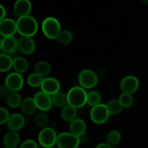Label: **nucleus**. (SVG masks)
<instances>
[{
	"label": "nucleus",
	"instance_id": "7c9ffc66",
	"mask_svg": "<svg viewBox=\"0 0 148 148\" xmlns=\"http://www.w3.org/2000/svg\"><path fill=\"white\" fill-rule=\"evenodd\" d=\"M73 39L72 33L69 30H63L59 33L57 40L62 45H67L72 42Z\"/></svg>",
	"mask_w": 148,
	"mask_h": 148
},
{
	"label": "nucleus",
	"instance_id": "4468645a",
	"mask_svg": "<svg viewBox=\"0 0 148 148\" xmlns=\"http://www.w3.org/2000/svg\"><path fill=\"white\" fill-rule=\"evenodd\" d=\"M17 32V23L10 18H4L0 22V34L2 37L14 36Z\"/></svg>",
	"mask_w": 148,
	"mask_h": 148
},
{
	"label": "nucleus",
	"instance_id": "bb28decb",
	"mask_svg": "<svg viewBox=\"0 0 148 148\" xmlns=\"http://www.w3.org/2000/svg\"><path fill=\"white\" fill-rule=\"evenodd\" d=\"M121 140V135L118 130H111L108 132L106 136V143L112 146L113 147H116L119 144Z\"/></svg>",
	"mask_w": 148,
	"mask_h": 148
},
{
	"label": "nucleus",
	"instance_id": "b1692460",
	"mask_svg": "<svg viewBox=\"0 0 148 148\" xmlns=\"http://www.w3.org/2000/svg\"><path fill=\"white\" fill-rule=\"evenodd\" d=\"M106 105L107 108L109 111L110 115L116 116L119 115L121 111H123L124 107L122 106L119 99H111L107 102Z\"/></svg>",
	"mask_w": 148,
	"mask_h": 148
},
{
	"label": "nucleus",
	"instance_id": "ddd939ff",
	"mask_svg": "<svg viewBox=\"0 0 148 148\" xmlns=\"http://www.w3.org/2000/svg\"><path fill=\"white\" fill-rule=\"evenodd\" d=\"M36 43L32 37L21 36L18 40V50L25 55H30L35 51Z\"/></svg>",
	"mask_w": 148,
	"mask_h": 148
},
{
	"label": "nucleus",
	"instance_id": "9d476101",
	"mask_svg": "<svg viewBox=\"0 0 148 148\" xmlns=\"http://www.w3.org/2000/svg\"><path fill=\"white\" fill-rule=\"evenodd\" d=\"M140 82L137 77L133 75H127L121 79L120 82V89L121 92L132 95L138 90Z\"/></svg>",
	"mask_w": 148,
	"mask_h": 148
},
{
	"label": "nucleus",
	"instance_id": "5701e85b",
	"mask_svg": "<svg viewBox=\"0 0 148 148\" xmlns=\"http://www.w3.org/2000/svg\"><path fill=\"white\" fill-rule=\"evenodd\" d=\"M52 102H53V105L59 108H64L67 105L68 103V98H67V94L64 93L63 92H58L56 94L51 96Z\"/></svg>",
	"mask_w": 148,
	"mask_h": 148
},
{
	"label": "nucleus",
	"instance_id": "473e14b6",
	"mask_svg": "<svg viewBox=\"0 0 148 148\" xmlns=\"http://www.w3.org/2000/svg\"><path fill=\"white\" fill-rule=\"evenodd\" d=\"M10 116L11 115L7 108L1 107L0 108V124L3 125L4 124H7Z\"/></svg>",
	"mask_w": 148,
	"mask_h": 148
},
{
	"label": "nucleus",
	"instance_id": "e433bc0d",
	"mask_svg": "<svg viewBox=\"0 0 148 148\" xmlns=\"http://www.w3.org/2000/svg\"><path fill=\"white\" fill-rule=\"evenodd\" d=\"M0 11H1V14H0V20H3V19L6 18V10L3 5H0Z\"/></svg>",
	"mask_w": 148,
	"mask_h": 148
},
{
	"label": "nucleus",
	"instance_id": "a878e982",
	"mask_svg": "<svg viewBox=\"0 0 148 148\" xmlns=\"http://www.w3.org/2000/svg\"><path fill=\"white\" fill-rule=\"evenodd\" d=\"M51 70V65L46 61H40L37 62L34 66L35 72L43 77L48 76L50 74Z\"/></svg>",
	"mask_w": 148,
	"mask_h": 148
},
{
	"label": "nucleus",
	"instance_id": "f257e3e1",
	"mask_svg": "<svg viewBox=\"0 0 148 148\" xmlns=\"http://www.w3.org/2000/svg\"><path fill=\"white\" fill-rule=\"evenodd\" d=\"M17 32L21 36L33 37L37 33L38 24L36 19L30 15L18 17L16 21Z\"/></svg>",
	"mask_w": 148,
	"mask_h": 148
},
{
	"label": "nucleus",
	"instance_id": "aec40b11",
	"mask_svg": "<svg viewBox=\"0 0 148 148\" xmlns=\"http://www.w3.org/2000/svg\"><path fill=\"white\" fill-rule=\"evenodd\" d=\"M77 108L70 105H67L64 108H62V112H61L62 119L69 123L75 119L77 118Z\"/></svg>",
	"mask_w": 148,
	"mask_h": 148
},
{
	"label": "nucleus",
	"instance_id": "6ab92c4d",
	"mask_svg": "<svg viewBox=\"0 0 148 148\" xmlns=\"http://www.w3.org/2000/svg\"><path fill=\"white\" fill-rule=\"evenodd\" d=\"M21 109L23 114L26 116H32L36 113L37 106L35 103L34 98L27 97L23 99L21 105Z\"/></svg>",
	"mask_w": 148,
	"mask_h": 148
},
{
	"label": "nucleus",
	"instance_id": "39448f33",
	"mask_svg": "<svg viewBox=\"0 0 148 148\" xmlns=\"http://www.w3.org/2000/svg\"><path fill=\"white\" fill-rule=\"evenodd\" d=\"M110 116L109 111L106 104L100 103L92 107L90 111V118L94 124L101 125L106 122Z\"/></svg>",
	"mask_w": 148,
	"mask_h": 148
},
{
	"label": "nucleus",
	"instance_id": "2eb2a0df",
	"mask_svg": "<svg viewBox=\"0 0 148 148\" xmlns=\"http://www.w3.org/2000/svg\"><path fill=\"white\" fill-rule=\"evenodd\" d=\"M32 10L30 0H17L14 4V12L18 17L29 15Z\"/></svg>",
	"mask_w": 148,
	"mask_h": 148
},
{
	"label": "nucleus",
	"instance_id": "393cba45",
	"mask_svg": "<svg viewBox=\"0 0 148 148\" xmlns=\"http://www.w3.org/2000/svg\"><path fill=\"white\" fill-rule=\"evenodd\" d=\"M13 67V59L8 54H0V72H7Z\"/></svg>",
	"mask_w": 148,
	"mask_h": 148
},
{
	"label": "nucleus",
	"instance_id": "423d86ee",
	"mask_svg": "<svg viewBox=\"0 0 148 148\" xmlns=\"http://www.w3.org/2000/svg\"><path fill=\"white\" fill-rule=\"evenodd\" d=\"M79 137L72 132H61L58 134L56 146L58 148H77L80 144Z\"/></svg>",
	"mask_w": 148,
	"mask_h": 148
},
{
	"label": "nucleus",
	"instance_id": "dca6fc26",
	"mask_svg": "<svg viewBox=\"0 0 148 148\" xmlns=\"http://www.w3.org/2000/svg\"><path fill=\"white\" fill-rule=\"evenodd\" d=\"M25 121L23 115L18 113H15L10 116L7 125L10 131L17 132L23 128L25 126Z\"/></svg>",
	"mask_w": 148,
	"mask_h": 148
},
{
	"label": "nucleus",
	"instance_id": "f03ea898",
	"mask_svg": "<svg viewBox=\"0 0 148 148\" xmlns=\"http://www.w3.org/2000/svg\"><path fill=\"white\" fill-rule=\"evenodd\" d=\"M68 103L77 109L83 107L87 103L88 92L80 86H75L71 88L67 93Z\"/></svg>",
	"mask_w": 148,
	"mask_h": 148
},
{
	"label": "nucleus",
	"instance_id": "c9c22d12",
	"mask_svg": "<svg viewBox=\"0 0 148 148\" xmlns=\"http://www.w3.org/2000/svg\"><path fill=\"white\" fill-rule=\"evenodd\" d=\"M95 148H114L111 145H110L109 144H108L107 143H99L98 145H97L96 147Z\"/></svg>",
	"mask_w": 148,
	"mask_h": 148
},
{
	"label": "nucleus",
	"instance_id": "72a5a7b5",
	"mask_svg": "<svg viewBox=\"0 0 148 148\" xmlns=\"http://www.w3.org/2000/svg\"><path fill=\"white\" fill-rule=\"evenodd\" d=\"M20 148H38V147L37 143L35 140L28 139L22 143Z\"/></svg>",
	"mask_w": 148,
	"mask_h": 148
},
{
	"label": "nucleus",
	"instance_id": "2f4dec72",
	"mask_svg": "<svg viewBox=\"0 0 148 148\" xmlns=\"http://www.w3.org/2000/svg\"><path fill=\"white\" fill-rule=\"evenodd\" d=\"M119 100L120 103H121L124 108H130L133 105V103H134L132 95L131 94L124 93V92H122L119 95Z\"/></svg>",
	"mask_w": 148,
	"mask_h": 148
},
{
	"label": "nucleus",
	"instance_id": "20e7f679",
	"mask_svg": "<svg viewBox=\"0 0 148 148\" xmlns=\"http://www.w3.org/2000/svg\"><path fill=\"white\" fill-rule=\"evenodd\" d=\"M57 136L54 130L51 127L41 129L38 135L39 145L43 148H51L56 145Z\"/></svg>",
	"mask_w": 148,
	"mask_h": 148
},
{
	"label": "nucleus",
	"instance_id": "c756f323",
	"mask_svg": "<svg viewBox=\"0 0 148 148\" xmlns=\"http://www.w3.org/2000/svg\"><path fill=\"white\" fill-rule=\"evenodd\" d=\"M34 122L39 128H46L49 124V117L44 112L38 113L34 117Z\"/></svg>",
	"mask_w": 148,
	"mask_h": 148
},
{
	"label": "nucleus",
	"instance_id": "4c0bfd02",
	"mask_svg": "<svg viewBox=\"0 0 148 148\" xmlns=\"http://www.w3.org/2000/svg\"><path fill=\"white\" fill-rule=\"evenodd\" d=\"M141 1H143V2L144 3V4H148V0H141Z\"/></svg>",
	"mask_w": 148,
	"mask_h": 148
},
{
	"label": "nucleus",
	"instance_id": "cd10ccee",
	"mask_svg": "<svg viewBox=\"0 0 148 148\" xmlns=\"http://www.w3.org/2000/svg\"><path fill=\"white\" fill-rule=\"evenodd\" d=\"M44 77L40 76L38 74L32 73L27 77V83L31 88H38V87H40L43 82Z\"/></svg>",
	"mask_w": 148,
	"mask_h": 148
},
{
	"label": "nucleus",
	"instance_id": "f704fd0d",
	"mask_svg": "<svg viewBox=\"0 0 148 148\" xmlns=\"http://www.w3.org/2000/svg\"><path fill=\"white\" fill-rule=\"evenodd\" d=\"M10 91L9 90L8 88H7L5 85H1V87H0V97H1V98H7V95L10 94Z\"/></svg>",
	"mask_w": 148,
	"mask_h": 148
},
{
	"label": "nucleus",
	"instance_id": "f8f14e48",
	"mask_svg": "<svg viewBox=\"0 0 148 148\" xmlns=\"http://www.w3.org/2000/svg\"><path fill=\"white\" fill-rule=\"evenodd\" d=\"M60 88V83L59 80L53 77L44 78L40 86L41 90L51 96L59 92Z\"/></svg>",
	"mask_w": 148,
	"mask_h": 148
},
{
	"label": "nucleus",
	"instance_id": "4be33fe9",
	"mask_svg": "<svg viewBox=\"0 0 148 148\" xmlns=\"http://www.w3.org/2000/svg\"><path fill=\"white\" fill-rule=\"evenodd\" d=\"M23 100L17 92H10L6 98L7 106L11 108H17L21 106Z\"/></svg>",
	"mask_w": 148,
	"mask_h": 148
},
{
	"label": "nucleus",
	"instance_id": "f3484780",
	"mask_svg": "<svg viewBox=\"0 0 148 148\" xmlns=\"http://www.w3.org/2000/svg\"><path fill=\"white\" fill-rule=\"evenodd\" d=\"M86 124L83 119L76 118L69 123V131L77 137H81L86 134Z\"/></svg>",
	"mask_w": 148,
	"mask_h": 148
},
{
	"label": "nucleus",
	"instance_id": "0eeeda50",
	"mask_svg": "<svg viewBox=\"0 0 148 148\" xmlns=\"http://www.w3.org/2000/svg\"><path fill=\"white\" fill-rule=\"evenodd\" d=\"M79 85L84 89H91L96 86L98 82V76L90 69H83L78 75Z\"/></svg>",
	"mask_w": 148,
	"mask_h": 148
},
{
	"label": "nucleus",
	"instance_id": "7ed1b4c3",
	"mask_svg": "<svg viewBox=\"0 0 148 148\" xmlns=\"http://www.w3.org/2000/svg\"><path fill=\"white\" fill-rule=\"evenodd\" d=\"M41 29L43 35L50 40H57L62 31L59 20L53 17H46L42 23Z\"/></svg>",
	"mask_w": 148,
	"mask_h": 148
},
{
	"label": "nucleus",
	"instance_id": "412c9836",
	"mask_svg": "<svg viewBox=\"0 0 148 148\" xmlns=\"http://www.w3.org/2000/svg\"><path fill=\"white\" fill-rule=\"evenodd\" d=\"M28 62L27 59L22 56H17L13 59V69L14 72L22 74L25 72L28 69Z\"/></svg>",
	"mask_w": 148,
	"mask_h": 148
},
{
	"label": "nucleus",
	"instance_id": "c85d7f7f",
	"mask_svg": "<svg viewBox=\"0 0 148 148\" xmlns=\"http://www.w3.org/2000/svg\"><path fill=\"white\" fill-rule=\"evenodd\" d=\"M101 101V95L98 92L95 90L90 91L88 92V98H87V104L90 106L94 107L97 105H99Z\"/></svg>",
	"mask_w": 148,
	"mask_h": 148
},
{
	"label": "nucleus",
	"instance_id": "1a4fd4ad",
	"mask_svg": "<svg viewBox=\"0 0 148 148\" xmlns=\"http://www.w3.org/2000/svg\"><path fill=\"white\" fill-rule=\"evenodd\" d=\"M33 98H34L37 108L40 110L41 112L49 111L53 106L51 96L46 94V92H43L42 90L36 92Z\"/></svg>",
	"mask_w": 148,
	"mask_h": 148
},
{
	"label": "nucleus",
	"instance_id": "6e6552de",
	"mask_svg": "<svg viewBox=\"0 0 148 148\" xmlns=\"http://www.w3.org/2000/svg\"><path fill=\"white\" fill-rule=\"evenodd\" d=\"M4 85L10 92H18L24 85V79L21 74L16 72H11L5 77Z\"/></svg>",
	"mask_w": 148,
	"mask_h": 148
},
{
	"label": "nucleus",
	"instance_id": "a211bd4d",
	"mask_svg": "<svg viewBox=\"0 0 148 148\" xmlns=\"http://www.w3.org/2000/svg\"><path fill=\"white\" fill-rule=\"evenodd\" d=\"M20 143V135L17 132L10 131L4 134L2 144L4 148H16Z\"/></svg>",
	"mask_w": 148,
	"mask_h": 148
},
{
	"label": "nucleus",
	"instance_id": "9b49d317",
	"mask_svg": "<svg viewBox=\"0 0 148 148\" xmlns=\"http://www.w3.org/2000/svg\"><path fill=\"white\" fill-rule=\"evenodd\" d=\"M0 48L3 53L12 54L18 51V40L14 36L3 38L1 40Z\"/></svg>",
	"mask_w": 148,
	"mask_h": 148
}]
</instances>
